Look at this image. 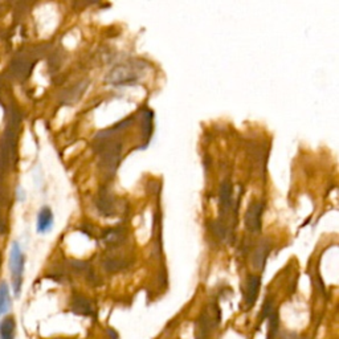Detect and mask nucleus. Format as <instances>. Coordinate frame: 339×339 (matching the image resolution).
<instances>
[{
  "label": "nucleus",
  "mask_w": 339,
  "mask_h": 339,
  "mask_svg": "<svg viewBox=\"0 0 339 339\" xmlns=\"http://www.w3.org/2000/svg\"><path fill=\"white\" fill-rule=\"evenodd\" d=\"M146 71V65L139 61H130L114 67L106 74L105 81L113 87H126L134 85L142 80Z\"/></svg>",
  "instance_id": "nucleus-1"
},
{
  "label": "nucleus",
  "mask_w": 339,
  "mask_h": 339,
  "mask_svg": "<svg viewBox=\"0 0 339 339\" xmlns=\"http://www.w3.org/2000/svg\"><path fill=\"white\" fill-rule=\"evenodd\" d=\"M220 322V309L216 304L208 305L195 322V339H211Z\"/></svg>",
  "instance_id": "nucleus-2"
},
{
  "label": "nucleus",
  "mask_w": 339,
  "mask_h": 339,
  "mask_svg": "<svg viewBox=\"0 0 339 339\" xmlns=\"http://www.w3.org/2000/svg\"><path fill=\"white\" fill-rule=\"evenodd\" d=\"M26 266V255L22 250V246L17 241H13L10 250V270L12 277L13 293L16 297H20L23 286V274Z\"/></svg>",
  "instance_id": "nucleus-3"
},
{
  "label": "nucleus",
  "mask_w": 339,
  "mask_h": 339,
  "mask_svg": "<svg viewBox=\"0 0 339 339\" xmlns=\"http://www.w3.org/2000/svg\"><path fill=\"white\" fill-rule=\"evenodd\" d=\"M234 205V187L230 182L225 180L221 183L220 191H219V224L223 225L225 223V219L232 211Z\"/></svg>",
  "instance_id": "nucleus-4"
},
{
  "label": "nucleus",
  "mask_w": 339,
  "mask_h": 339,
  "mask_svg": "<svg viewBox=\"0 0 339 339\" xmlns=\"http://www.w3.org/2000/svg\"><path fill=\"white\" fill-rule=\"evenodd\" d=\"M122 146L121 143L113 142V143L106 144L105 150L101 155V167L105 170L108 174H114L115 168L118 166V162L121 159Z\"/></svg>",
  "instance_id": "nucleus-5"
},
{
  "label": "nucleus",
  "mask_w": 339,
  "mask_h": 339,
  "mask_svg": "<svg viewBox=\"0 0 339 339\" xmlns=\"http://www.w3.org/2000/svg\"><path fill=\"white\" fill-rule=\"evenodd\" d=\"M264 204L260 202H252L245 212V227L246 229L256 234L261 229V218H263Z\"/></svg>",
  "instance_id": "nucleus-6"
},
{
  "label": "nucleus",
  "mask_w": 339,
  "mask_h": 339,
  "mask_svg": "<svg viewBox=\"0 0 339 339\" xmlns=\"http://www.w3.org/2000/svg\"><path fill=\"white\" fill-rule=\"evenodd\" d=\"M260 286H261V279L259 276H249L245 282V289H244V309L249 310L257 301L260 293Z\"/></svg>",
  "instance_id": "nucleus-7"
},
{
  "label": "nucleus",
  "mask_w": 339,
  "mask_h": 339,
  "mask_svg": "<svg viewBox=\"0 0 339 339\" xmlns=\"http://www.w3.org/2000/svg\"><path fill=\"white\" fill-rule=\"evenodd\" d=\"M55 224V216L49 207H43L37 214V220H36V230L40 235L48 234Z\"/></svg>",
  "instance_id": "nucleus-8"
},
{
  "label": "nucleus",
  "mask_w": 339,
  "mask_h": 339,
  "mask_svg": "<svg viewBox=\"0 0 339 339\" xmlns=\"http://www.w3.org/2000/svg\"><path fill=\"white\" fill-rule=\"evenodd\" d=\"M72 311L78 315H85V317H92L94 315V307L90 300H88L83 295H76L72 301Z\"/></svg>",
  "instance_id": "nucleus-9"
},
{
  "label": "nucleus",
  "mask_w": 339,
  "mask_h": 339,
  "mask_svg": "<svg viewBox=\"0 0 339 339\" xmlns=\"http://www.w3.org/2000/svg\"><path fill=\"white\" fill-rule=\"evenodd\" d=\"M269 250H270V244L265 243V241L260 244V245L257 246V249L255 250V255H253V266H255L257 270H263L264 269Z\"/></svg>",
  "instance_id": "nucleus-10"
},
{
  "label": "nucleus",
  "mask_w": 339,
  "mask_h": 339,
  "mask_svg": "<svg viewBox=\"0 0 339 339\" xmlns=\"http://www.w3.org/2000/svg\"><path fill=\"white\" fill-rule=\"evenodd\" d=\"M125 241V232L122 229H110L108 232L103 234V243H105L106 246H119L122 245V243Z\"/></svg>",
  "instance_id": "nucleus-11"
},
{
  "label": "nucleus",
  "mask_w": 339,
  "mask_h": 339,
  "mask_svg": "<svg viewBox=\"0 0 339 339\" xmlns=\"http://www.w3.org/2000/svg\"><path fill=\"white\" fill-rule=\"evenodd\" d=\"M16 322L15 318L8 315L0 322V339H15Z\"/></svg>",
  "instance_id": "nucleus-12"
},
{
  "label": "nucleus",
  "mask_w": 339,
  "mask_h": 339,
  "mask_svg": "<svg viewBox=\"0 0 339 339\" xmlns=\"http://www.w3.org/2000/svg\"><path fill=\"white\" fill-rule=\"evenodd\" d=\"M11 291L7 282L0 284V317L11 309Z\"/></svg>",
  "instance_id": "nucleus-13"
},
{
  "label": "nucleus",
  "mask_w": 339,
  "mask_h": 339,
  "mask_svg": "<svg viewBox=\"0 0 339 339\" xmlns=\"http://www.w3.org/2000/svg\"><path fill=\"white\" fill-rule=\"evenodd\" d=\"M129 266V263L126 260L121 259H115V257H109V259H106L103 261V268L110 273H115V272H121L123 269H126Z\"/></svg>",
  "instance_id": "nucleus-14"
},
{
  "label": "nucleus",
  "mask_w": 339,
  "mask_h": 339,
  "mask_svg": "<svg viewBox=\"0 0 339 339\" xmlns=\"http://www.w3.org/2000/svg\"><path fill=\"white\" fill-rule=\"evenodd\" d=\"M97 205H98L99 211L102 212V214H109V212L113 211V208H114V199L106 192V194H101L98 198V202H97Z\"/></svg>",
  "instance_id": "nucleus-15"
},
{
  "label": "nucleus",
  "mask_w": 339,
  "mask_h": 339,
  "mask_svg": "<svg viewBox=\"0 0 339 339\" xmlns=\"http://www.w3.org/2000/svg\"><path fill=\"white\" fill-rule=\"evenodd\" d=\"M277 327H279V317H277V313H276V311H272V314H270V325H269L268 339H273L274 334L277 333Z\"/></svg>",
  "instance_id": "nucleus-16"
},
{
  "label": "nucleus",
  "mask_w": 339,
  "mask_h": 339,
  "mask_svg": "<svg viewBox=\"0 0 339 339\" xmlns=\"http://www.w3.org/2000/svg\"><path fill=\"white\" fill-rule=\"evenodd\" d=\"M273 305H272V301H266L265 304H264L263 306V310H261V320H264V318H268L269 315H270V313L273 311Z\"/></svg>",
  "instance_id": "nucleus-17"
}]
</instances>
